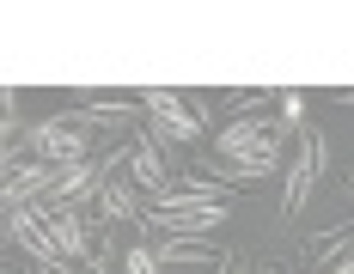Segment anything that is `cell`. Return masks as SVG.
<instances>
[{
    "label": "cell",
    "mask_w": 354,
    "mask_h": 274,
    "mask_svg": "<svg viewBox=\"0 0 354 274\" xmlns=\"http://www.w3.org/2000/svg\"><path fill=\"white\" fill-rule=\"evenodd\" d=\"M37 274H80V268H73V262H43Z\"/></svg>",
    "instance_id": "cell-14"
},
{
    "label": "cell",
    "mask_w": 354,
    "mask_h": 274,
    "mask_svg": "<svg viewBox=\"0 0 354 274\" xmlns=\"http://www.w3.org/2000/svg\"><path fill=\"white\" fill-rule=\"evenodd\" d=\"M135 110H141V98H122V92H116V98H86L80 110H62V116H73L80 128H110V135H116V128L135 122Z\"/></svg>",
    "instance_id": "cell-7"
},
{
    "label": "cell",
    "mask_w": 354,
    "mask_h": 274,
    "mask_svg": "<svg viewBox=\"0 0 354 274\" xmlns=\"http://www.w3.org/2000/svg\"><path fill=\"white\" fill-rule=\"evenodd\" d=\"M336 104H342V110H354V86H342V92H336Z\"/></svg>",
    "instance_id": "cell-15"
},
{
    "label": "cell",
    "mask_w": 354,
    "mask_h": 274,
    "mask_svg": "<svg viewBox=\"0 0 354 274\" xmlns=\"http://www.w3.org/2000/svg\"><path fill=\"white\" fill-rule=\"evenodd\" d=\"M330 274H354V250H348V256H342V262H336Z\"/></svg>",
    "instance_id": "cell-16"
},
{
    "label": "cell",
    "mask_w": 354,
    "mask_h": 274,
    "mask_svg": "<svg viewBox=\"0 0 354 274\" xmlns=\"http://www.w3.org/2000/svg\"><path fill=\"white\" fill-rule=\"evenodd\" d=\"M0 274H37V262H19V250H12V256H6V268Z\"/></svg>",
    "instance_id": "cell-13"
},
{
    "label": "cell",
    "mask_w": 354,
    "mask_h": 274,
    "mask_svg": "<svg viewBox=\"0 0 354 274\" xmlns=\"http://www.w3.org/2000/svg\"><path fill=\"white\" fill-rule=\"evenodd\" d=\"M214 274H257V268H250V256H245V250H232V256H226V262H220Z\"/></svg>",
    "instance_id": "cell-12"
},
{
    "label": "cell",
    "mask_w": 354,
    "mask_h": 274,
    "mask_svg": "<svg viewBox=\"0 0 354 274\" xmlns=\"http://www.w3.org/2000/svg\"><path fill=\"white\" fill-rule=\"evenodd\" d=\"M324 171H330V135L324 128H299V153L287 159V195H281V219H299L306 213V202H312V189L324 183Z\"/></svg>",
    "instance_id": "cell-1"
},
{
    "label": "cell",
    "mask_w": 354,
    "mask_h": 274,
    "mask_svg": "<svg viewBox=\"0 0 354 274\" xmlns=\"http://www.w3.org/2000/svg\"><path fill=\"white\" fill-rule=\"evenodd\" d=\"M141 110L153 116V140H159V146H189V140H202V116L189 110L183 92L153 86V92H141Z\"/></svg>",
    "instance_id": "cell-3"
},
{
    "label": "cell",
    "mask_w": 354,
    "mask_h": 274,
    "mask_svg": "<svg viewBox=\"0 0 354 274\" xmlns=\"http://www.w3.org/2000/svg\"><path fill=\"white\" fill-rule=\"evenodd\" d=\"M281 110H275V116H281V128H306V98H299V92H281Z\"/></svg>",
    "instance_id": "cell-10"
},
{
    "label": "cell",
    "mask_w": 354,
    "mask_h": 274,
    "mask_svg": "<svg viewBox=\"0 0 354 274\" xmlns=\"http://www.w3.org/2000/svg\"><path fill=\"white\" fill-rule=\"evenodd\" d=\"M129 177L141 183V189L153 195V202H159V195H171V189H177V159H165V146L153 140V128L129 140Z\"/></svg>",
    "instance_id": "cell-5"
},
{
    "label": "cell",
    "mask_w": 354,
    "mask_h": 274,
    "mask_svg": "<svg viewBox=\"0 0 354 274\" xmlns=\"http://www.w3.org/2000/svg\"><path fill=\"white\" fill-rule=\"evenodd\" d=\"M19 153H31L43 165H86V159H98V153H92V128H80L73 116H55V122L25 128Z\"/></svg>",
    "instance_id": "cell-2"
},
{
    "label": "cell",
    "mask_w": 354,
    "mask_h": 274,
    "mask_svg": "<svg viewBox=\"0 0 354 274\" xmlns=\"http://www.w3.org/2000/svg\"><path fill=\"white\" fill-rule=\"evenodd\" d=\"M348 207H354V183H348Z\"/></svg>",
    "instance_id": "cell-17"
},
{
    "label": "cell",
    "mask_w": 354,
    "mask_h": 274,
    "mask_svg": "<svg viewBox=\"0 0 354 274\" xmlns=\"http://www.w3.org/2000/svg\"><path fill=\"white\" fill-rule=\"evenodd\" d=\"M348 250H354V219H342V226H324V232H312V244L299 250V262H312V268H336Z\"/></svg>",
    "instance_id": "cell-8"
},
{
    "label": "cell",
    "mask_w": 354,
    "mask_h": 274,
    "mask_svg": "<svg viewBox=\"0 0 354 274\" xmlns=\"http://www.w3.org/2000/svg\"><path fill=\"white\" fill-rule=\"evenodd\" d=\"M287 146V128L281 116H239L214 135V153L220 159H245V153H281Z\"/></svg>",
    "instance_id": "cell-4"
},
{
    "label": "cell",
    "mask_w": 354,
    "mask_h": 274,
    "mask_svg": "<svg viewBox=\"0 0 354 274\" xmlns=\"http://www.w3.org/2000/svg\"><path fill=\"white\" fill-rule=\"evenodd\" d=\"M159 268H165V262H159L153 244H129V250H122V274H159Z\"/></svg>",
    "instance_id": "cell-9"
},
{
    "label": "cell",
    "mask_w": 354,
    "mask_h": 274,
    "mask_svg": "<svg viewBox=\"0 0 354 274\" xmlns=\"http://www.w3.org/2000/svg\"><path fill=\"white\" fill-rule=\"evenodd\" d=\"M80 274H116V256H104V250H92V256L80 262Z\"/></svg>",
    "instance_id": "cell-11"
},
{
    "label": "cell",
    "mask_w": 354,
    "mask_h": 274,
    "mask_svg": "<svg viewBox=\"0 0 354 274\" xmlns=\"http://www.w3.org/2000/svg\"><path fill=\"white\" fill-rule=\"evenodd\" d=\"M6 244L25 256V262H62V250H55V238H49V226L37 219V207H6Z\"/></svg>",
    "instance_id": "cell-6"
}]
</instances>
